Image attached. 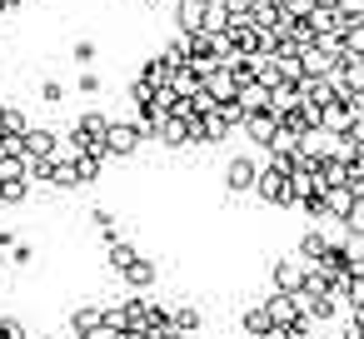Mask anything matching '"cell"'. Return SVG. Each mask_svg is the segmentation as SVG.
Masks as SVG:
<instances>
[{"instance_id": "obj_1", "label": "cell", "mask_w": 364, "mask_h": 339, "mask_svg": "<svg viewBox=\"0 0 364 339\" xmlns=\"http://www.w3.org/2000/svg\"><path fill=\"white\" fill-rule=\"evenodd\" d=\"M255 195H259L269 210H289V205H294V175H289L284 165H259Z\"/></svg>"}, {"instance_id": "obj_2", "label": "cell", "mask_w": 364, "mask_h": 339, "mask_svg": "<svg viewBox=\"0 0 364 339\" xmlns=\"http://www.w3.org/2000/svg\"><path fill=\"white\" fill-rule=\"evenodd\" d=\"M140 145H145V125H140V120H110V130H105L110 160H130Z\"/></svg>"}, {"instance_id": "obj_3", "label": "cell", "mask_w": 364, "mask_h": 339, "mask_svg": "<svg viewBox=\"0 0 364 339\" xmlns=\"http://www.w3.org/2000/svg\"><path fill=\"white\" fill-rule=\"evenodd\" d=\"M255 180H259L255 155H230L225 160V195H255Z\"/></svg>"}, {"instance_id": "obj_4", "label": "cell", "mask_w": 364, "mask_h": 339, "mask_svg": "<svg viewBox=\"0 0 364 339\" xmlns=\"http://www.w3.org/2000/svg\"><path fill=\"white\" fill-rule=\"evenodd\" d=\"M115 279H120L130 294H150V289H155V279H160V259H150V254H135V259H130V264H125Z\"/></svg>"}, {"instance_id": "obj_5", "label": "cell", "mask_w": 364, "mask_h": 339, "mask_svg": "<svg viewBox=\"0 0 364 339\" xmlns=\"http://www.w3.org/2000/svg\"><path fill=\"white\" fill-rule=\"evenodd\" d=\"M60 130H50V125H26V135H21V145H26V160H41V155H55L60 150Z\"/></svg>"}, {"instance_id": "obj_6", "label": "cell", "mask_w": 364, "mask_h": 339, "mask_svg": "<svg viewBox=\"0 0 364 339\" xmlns=\"http://www.w3.org/2000/svg\"><path fill=\"white\" fill-rule=\"evenodd\" d=\"M269 284H274L279 294H299V289H304V259H284V254H279V259L269 264Z\"/></svg>"}, {"instance_id": "obj_7", "label": "cell", "mask_w": 364, "mask_h": 339, "mask_svg": "<svg viewBox=\"0 0 364 339\" xmlns=\"http://www.w3.org/2000/svg\"><path fill=\"white\" fill-rule=\"evenodd\" d=\"M100 324H105V304H100V299H80V304L70 309V334H75V339L95 334Z\"/></svg>"}, {"instance_id": "obj_8", "label": "cell", "mask_w": 364, "mask_h": 339, "mask_svg": "<svg viewBox=\"0 0 364 339\" xmlns=\"http://www.w3.org/2000/svg\"><path fill=\"white\" fill-rule=\"evenodd\" d=\"M269 329H274V319H269L264 299H255V304H245V309H240V334H245V339H264Z\"/></svg>"}, {"instance_id": "obj_9", "label": "cell", "mask_w": 364, "mask_h": 339, "mask_svg": "<svg viewBox=\"0 0 364 339\" xmlns=\"http://www.w3.org/2000/svg\"><path fill=\"white\" fill-rule=\"evenodd\" d=\"M324 244H329V230H324V220H319L314 230H304V235H299V244H294V259H304V264H319V259H324Z\"/></svg>"}, {"instance_id": "obj_10", "label": "cell", "mask_w": 364, "mask_h": 339, "mask_svg": "<svg viewBox=\"0 0 364 339\" xmlns=\"http://www.w3.org/2000/svg\"><path fill=\"white\" fill-rule=\"evenodd\" d=\"M264 309H269V319H274V324H294V319L304 314V309H299V294H279V289H274V294H264Z\"/></svg>"}, {"instance_id": "obj_11", "label": "cell", "mask_w": 364, "mask_h": 339, "mask_svg": "<svg viewBox=\"0 0 364 339\" xmlns=\"http://www.w3.org/2000/svg\"><path fill=\"white\" fill-rule=\"evenodd\" d=\"M170 329H180V334H200V329H205V309H195V304H175V309H170Z\"/></svg>"}, {"instance_id": "obj_12", "label": "cell", "mask_w": 364, "mask_h": 339, "mask_svg": "<svg viewBox=\"0 0 364 339\" xmlns=\"http://www.w3.org/2000/svg\"><path fill=\"white\" fill-rule=\"evenodd\" d=\"M75 95H80V100H100V95H105V75H100L95 65H85V70L75 75Z\"/></svg>"}, {"instance_id": "obj_13", "label": "cell", "mask_w": 364, "mask_h": 339, "mask_svg": "<svg viewBox=\"0 0 364 339\" xmlns=\"http://www.w3.org/2000/svg\"><path fill=\"white\" fill-rule=\"evenodd\" d=\"M70 60H75V70L95 65V60H100V41H95V36H80V41H70Z\"/></svg>"}, {"instance_id": "obj_14", "label": "cell", "mask_w": 364, "mask_h": 339, "mask_svg": "<svg viewBox=\"0 0 364 339\" xmlns=\"http://www.w3.org/2000/svg\"><path fill=\"white\" fill-rule=\"evenodd\" d=\"M36 95L46 100V110H55V105H65V95H70V90H65V80H55V75H41V80H36Z\"/></svg>"}, {"instance_id": "obj_15", "label": "cell", "mask_w": 364, "mask_h": 339, "mask_svg": "<svg viewBox=\"0 0 364 339\" xmlns=\"http://www.w3.org/2000/svg\"><path fill=\"white\" fill-rule=\"evenodd\" d=\"M0 339H31L26 319H21V314H0Z\"/></svg>"}, {"instance_id": "obj_16", "label": "cell", "mask_w": 364, "mask_h": 339, "mask_svg": "<svg viewBox=\"0 0 364 339\" xmlns=\"http://www.w3.org/2000/svg\"><path fill=\"white\" fill-rule=\"evenodd\" d=\"M85 220H90V230H100V235H105V230H115V210H110V205H90V215H85Z\"/></svg>"}, {"instance_id": "obj_17", "label": "cell", "mask_w": 364, "mask_h": 339, "mask_svg": "<svg viewBox=\"0 0 364 339\" xmlns=\"http://www.w3.org/2000/svg\"><path fill=\"white\" fill-rule=\"evenodd\" d=\"M11 264H16V269H31V264H36V244H31V240H21V244L11 249Z\"/></svg>"}, {"instance_id": "obj_18", "label": "cell", "mask_w": 364, "mask_h": 339, "mask_svg": "<svg viewBox=\"0 0 364 339\" xmlns=\"http://www.w3.org/2000/svg\"><path fill=\"white\" fill-rule=\"evenodd\" d=\"M16 244H21V235H16V230H11V225H0V254H11V249H16Z\"/></svg>"}, {"instance_id": "obj_19", "label": "cell", "mask_w": 364, "mask_h": 339, "mask_svg": "<svg viewBox=\"0 0 364 339\" xmlns=\"http://www.w3.org/2000/svg\"><path fill=\"white\" fill-rule=\"evenodd\" d=\"M110 339H150V334H145V329H115Z\"/></svg>"}, {"instance_id": "obj_20", "label": "cell", "mask_w": 364, "mask_h": 339, "mask_svg": "<svg viewBox=\"0 0 364 339\" xmlns=\"http://www.w3.org/2000/svg\"><path fill=\"white\" fill-rule=\"evenodd\" d=\"M334 339H359V334H354V329H339V334H334Z\"/></svg>"}, {"instance_id": "obj_21", "label": "cell", "mask_w": 364, "mask_h": 339, "mask_svg": "<svg viewBox=\"0 0 364 339\" xmlns=\"http://www.w3.org/2000/svg\"><path fill=\"white\" fill-rule=\"evenodd\" d=\"M6 16H11V0H0V21H6Z\"/></svg>"}, {"instance_id": "obj_22", "label": "cell", "mask_w": 364, "mask_h": 339, "mask_svg": "<svg viewBox=\"0 0 364 339\" xmlns=\"http://www.w3.org/2000/svg\"><path fill=\"white\" fill-rule=\"evenodd\" d=\"M140 6H165V0H140Z\"/></svg>"}, {"instance_id": "obj_23", "label": "cell", "mask_w": 364, "mask_h": 339, "mask_svg": "<svg viewBox=\"0 0 364 339\" xmlns=\"http://www.w3.org/2000/svg\"><path fill=\"white\" fill-rule=\"evenodd\" d=\"M0 299H6V289H0Z\"/></svg>"}, {"instance_id": "obj_24", "label": "cell", "mask_w": 364, "mask_h": 339, "mask_svg": "<svg viewBox=\"0 0 364 339\" xmlns=\"http://www.w3.org/2000/svg\"><path fill=\"white\" fill-rule=\"evenodd\" d=\"M65 339H75V334H65Z\"/></svg>"}, {"instance_id": "obj_25", "label": "cell", "mask_w": 364, "mask_h": 339, "mask_svg": "<svg viewBox=\"0 0 364 339\" xmlns=\"http://www.w3.org/2000/svg\"><path fill=\"white\" fill-rule=\"evenodd\" d=\"M0 210H6V205H0Z\"/></svg>"}, {"instance_id": "obj_26", "label": "cell", "mask_w": 364, "mask_h": 339, "mask_svg": "<svg viewBox=\"0 0 364 339\" xmlns=\"http://www.w3.org/2000/svg\"><path fill=\"white\" fill-rule=\"evenodd\" d=\"M309 339H314V334H309Z\"/></svg>"}]
</instances>
